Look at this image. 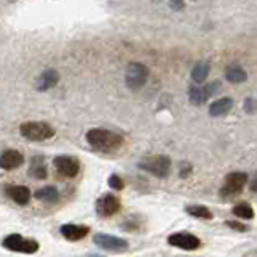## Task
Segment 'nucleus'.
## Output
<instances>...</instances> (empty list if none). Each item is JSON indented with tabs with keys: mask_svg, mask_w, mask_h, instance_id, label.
<instances>
[{
	"mask_svg": "<svg viewBox=\"0 0 257 257\" xmlns=\"http://www.w3.org/2000/svg\"><path fill=\"white\" fill-rule=\"evenodd\" d=\"M2 246L8 251L23 252V254H34L39 251V243L32 238H24L20 233H12L4 238Z\"/></svg>",
	"mask_w": 257,
	"mask_h": 257,
	"instance_id": "nucleus-5",
	"label": "nucleus"
},
{
	"mask_svg": "<svg viewBox=\"0 0 257 257\" xmlns=\"http://www.w3.org/2000/svg\"><path fill=\"white\" fill-rule=\"evenodd\" d=\"M169 5H171L172 10L180 12L185 8V0H169Z\"/></svg>",
	"mask_w": 257,
	"mask_h": 257,
	"instance_id": "nucleus-26",
	"label": "nucleus"
},
{
	"mask_svg": "<svg viewBox=\"0 0 257 257\" xmlns=\"http://www.w3.org/2000/svg\"><path fill=\"white\" fill-rule=\"evenodd\" d=\"M225 79L230 84H241L247 79V72L238 64H230V66L225 68Z\"/></svg>",
	"mask_w": 257,
	"mask_h": 257,
	"instance_id": "nucleus-18",
	"label": "nucleus"
},
{
	"mask_svg": "<svg viewBox=\"0 0 257 257\" xmlns=\"http://www.w3.org/2000/svg\"><path fill=\"white\" fill-rule=\"evenodd\" d=\"M231 108H233V100L230 98V96H225V98L215 100L211 103V106H209V114L214 116V117L225 116Z\"/></svg>",
	"mask_w": 257,
	"mask_h": 257,
	"instance_id": "nucleus-17",
	"label": "nucleus"
},
{
	"mask_svg": "<svg viewBox=\"0 0 257 257\" xmlns=\"http://www.w3.org/2000/svg\"><path fill=\"white\" fill-rule=\"evenodd\" d=\"M233 214L239 219H252L254 217V209L251 207V204L247 203H239L233 207Z\"/></svg>",
	"mask_w": 257,
	"mask_h": 257,
	"instance_id": "nucleus-22",
	"label": "nucleus"
},
{
	"mask_svg": "<svg viewBox=\"0 0 257 257\" xmlns=\"http://www.w3.org/2000/svg\"><path fill=\"white\" fill-rule=\"evenodd\" d=\"M209 71H211L209 61H198L191 69V79L195 80L196 84H203L209 76Z\"/></svg>",
	"mask_w": 257,
	"mask_h": 257,
	"instance_id": "nucleus-20",
	"label": "nucleus"
},
{
	"mask_svg": "<svg viewBox=\"0 0 257 257\" xmlns=\"http://www.w3.org/2000/svg\"><path fill=\"white\" fill-rule=\"evenodd\" d=\"M167 243L174 247L183 249V251H196V249L201 247V239L187 231L172 233V235L167 238Z\"/></svg>",
	"mask_w": 257,
	"mask_h": 257,
	"instance_id": "nucleus-10",
	"label": "nucleus"
},
{
	"mask_svg": "<svg viewBox=\"0 0 257 257\" xmlns=\"http://www.w3.org/2000/svg\"><path fill=\"white\" fill-rule=\"evenodd\" d=\"M185 211H187V214H190L191 217H198V219H204V220H211L214 217V214L211 212V209L206 207V206H201V204L188 206Z\"/></svg>",
	"mask_w": 257,
	"mask_h": 257,
	"instance_id": "nucleus-21",
	"label": "nucleus"
},
{
	"mask_svg": "<svg viewBox=\"0 0 257 257\" xmlns=\"http://www.w3.org/2000/svg\"><path fill=\"white\" fill-rule=\"evenodd\" d=\"M20 134L31 142H45L55 135V128L42 120H29L20 125Z\"/></svg>",
	"mask_w": 257,
	"mask_h": 257,
	"instance_id": "nucleus-2",
	"label": "nucleus"
},
{
	"mask_svg": "<svg viewBox=\"0 0 257 257\" xmlns=\"http://www.w3.org/2000/svg\"><path fill=\"white\" fill-rule=\"evenodd\" d=\"M225 225H227L228 228L236 230V231H246V230H247L246 225H244V223H241V222H238V220H227V222H225Z\"/></svg>",
	"mask_w": 257,
	"mask_h": 257,
	"instance_id": "nucleus-25",
	"label": "nucleus"
},
{
	"mask_svg": "<svg viewBox=\"0 0 257 257\" xmlns=\"http://www.w3.org/2000/svg\"><path fill=\"white\" fill-rule=\"evenodd\" d=\"M244 111L247 112V114H255L257 112V100L252 98V96H249V98L244 100Z\"/></svg>",
	"mask_w": 257,
	"mask_h": 257,
	"instance_id": "nucleus-24",
	"label": "nucleus"
},
{
	"mask_svg": "<svg viewBox=\"0 0 257 257\" xmlns=\"http://www.w3.org/2000/svg\"><path fill=\"white\" fill-rule=\"evenodd\" d=\"M29 175L32 177V179H39V180L47 179V166H45L44 156H34L31 159Z\"/></svg>",
	"mask_w": 257,
	"mask_h": 257,
	"instance_id": "nucleus-16",
	"label": "nucleus"
},
{
	"mask_svg": "<svg viewBox=\"0 0 257 257\" xmlns=\"http://www.w3.org/2000/svg\"><path fill=\"white\" fill-rule=\"evenodd\" d=\"M190 174H191V166L188 163H183L182 167H180V177H182V179H187Z\"/></svg>",
	"mask_w": 257,
	"mask_h": 257,
	"instance_id": "nucleus-27",
	"label": "nucleus"
},
{
	"mask_svg": "<svg viewBox=\"0 0 257 257\" xmlns=\"http://www.w3.org/2000/svg\"><path fill=\"white\" fill-rule=\"evenodd\" d=\"M171 166H172V161L166 155L147 156L139 163V167L142 171L150 172L155 177H158V179H166V177L171 174Z\"/></svg>",
	"mask_w": 257,
	"mask_h": 257,
	"instance_id": "nucleus-3",
	"label": "nucleus"
},
{
	"mask_svg": "<svg viewBox=\"0 0 257 257\" xmlns=\"http://www.w3.org/2000/svg\"><path fill=\"white\" fill-rule=\"evenodd\" d=\"M5 193L7 196L13 199L16 204L20 206H26L29 201H31V190L28 187H24V185H8L5 188Z\"/></svg>",
	"mask_w": 257,
	"mask_h": 257,
	"instance_id": "nucleus-14",
	"label": "nucleus"
},
{
	"mask_svg": "<svg viewBox=\"0 0 257 257\" xmlns=\"http://www.w3.org/2000/svg\"><path fill=\"white\" fill-rule=\"evenodd\" d=\"M247 175L244 172H231L225 177L223 185L220 188V196L228 198V196H236L239 195L243 188L246 187Z\"/></svg>",
	"mask_w": 257,
	"mask_h": 257,
	"instance_id": "nucleus-6",
	"label": "nucleus"
},
{
	"mask_svg": "<svg viewBox=\"0 0 257 257\" xmlns=\"http://www.w3.org/2000/svg\"><path fill=\"white\" fill-rule=\"evenodd\" d=\"M88 231H90V228H88L87 225H76V223H64L60 228V233L68 241L84 239L88 235Z\"/></svg>",
	"mask_w": 257,
	"mask_h": 257,
	"instance_id": "nucleus-13",
	"label": "nucleus"
},
{
	"mask_svg": "<svg viewBox=\"0 0 257 257\" xmlns=\"http://www.w3.org/2000/svg\"><path fill=\"white\" fill-rule=\"evenodd\" d=\"M36 199L42 201V203H47V204H53L56 203V201L60 199V191L56 190L55 187H52V185H48V187H44L40 188L34 193Z\"/></svg>",
	"mask_w": 257,
	"mask_h": 257,
	"instance_id": "nucleus-19",
	"label": "nucleus"
},
{
	"mask_svg": "<svg viewBox=\"0 0 257 257\" xmlns=\"http://www.w3.org/2000/svg\"><path fill=\"white\" fill-rule=\"evenodd\" d=\"M53 166L56 169V172H58L60 175H63V177H66V179H74V177L80 171L79 159L74 158V156H68V155L56 156L53 159Z\"/></svg>",
	"mask_w": 257,
	"mask_h": 257,
	"instance_id": "nucleus-9",
	"label": "nucleus"
},
{
	"mask_svg": "<svg viewBox=\"0 0 257 257\" xmlns=\"http://www.w3.org/2000/svg\"><path fill=\"white\" fill-rule=\"evenodd\" d=\"M58 80H60L58 71H56V69H47L37 79L36 88L39 92H47V90H50V88H53L56 84H58Z\"/></svg>",
	"mask_w": 257,
	"mask_h": 257,
	"instance_id": "nucleus-15",
	"label": "nucleus"
},
{
	"mask_svg": "<svg viewBox=\"0 0 257 257\" xmlns=\"http://www.w3.org/2000/svg\"><path fill=\"white\" fill-rule=\"evenodd\" d=\"M93 243L104 249V251L109 252H125L128 249V243L125 239L119 238V236H111V235H104V233H98V235L93 236Z\"/></svg>",
	"mask_w": 257,
	"mask_h": 257,
	"instance_id": "nucleus-8",
	"label": "nucleus"
},
{
	"mask_svg": "<svg viewBox=\"0 0 257 257\" xmlns=\"http://www.w3.org/2000/svg\"><path fill=\"white\" fill-rule=\"evenodd\" d=\"M220 84L219 82H211L207 85H203V87H198V85H191L190 90H188V98H190V103L191 104H199L206 103L207 98H211L212 95H215L217 92L220 90Z\"/></svg>",
	"mask_w": 257,
	"mask_h": 257,
	"instance_id": "nucleus-11",
	"label": "nucleus"
},
{
	"mask_svg": "<svg viewBox=\"0 0 257 257\" xmlns=\"http://www.w3.org/2000/svg\"><path fill=\"white\" fill-rule=\"evenodd\" d=\"M85 140L90 147L96 151L103 153H112L122 147L124 139L122 135H119L108 128H90L85 134Z\"/></svg>",
	"mask_w": 257,
	"mask_h": 257,
	"instance_id": "nucleus-1",
	"label": "nucleus"
},
{
	"mask_svg": "<svg viewBox=\"0 0 257 257\" xmlns=\"http://www.w3.org/2000/svg\"><path fill=\"white\" fill-rule=\"evenodd\" d=\"M108 185H109V188L120 191L124 188V180L120 179L117 174H112V175H109V179H108Z\"/></svg>",
	"mask_w": 257,
	"mask_h": 257,
	"instance_id": "nucleus-23",
	"label": "nucleus"
},
{
	"mask_svg": "<svg viewBox=\"0 0 257 257\" xmlns=\"http://www.w3.org/2000/svg\"><path fill=\"white\" fill-rule=\"evenodd\" d=\"M150 71L145 64L139 61H132L127 64L125 68V85L128 87V90H140V88L148 82Z\"/></svg>",
	"mask_w": 257,
	"mask_h": 257,
	"instance_id": "nucleus-4",
	"label": "nucleus"
},
{
	"mask_svg": "<svg viewBox=\"0 0 257 257\" xmlns=\"http://www.w3.org/2000/svg\"><path fill=\"white\" fill-rule=\"evenodd\" d=\"M23 163L24 156L18 150H7L0 155V169L4 171H15V169L21 167Z\"/></svg>",
	"mask_w": 257,
	"mask_h": 257,
	"instance_id": "nucleus-12",
	"label": "nucleus"
},
{
	"mask_svg": "<svg viewBox=\"0 0 257 257\" xmlns=\"http://www.w3.org/2000/svg\"><path fill=\"white\" fill-rule=\"evenodd\" d=\"M249 188H251V191H257V179H254L251 182V185H249Z\"/></svg>",
	"mask_w": 257,
	"mask_h": 257,
	"instance_id": "nucleus-28",
	"label": "nucleus"
},
{
	"mask_svg": "<svg viewBox=\"0 0 257 257\" xmlns=\"http://www.w3.org/2000/svg\"><path fill=\"white\" fill-rule=\"evenodd\" d=\"M95 211L103 219H109V217L116 215L120 211V201L117 196L111 195V193H104L95 203Z\"/></svg>",
	"mask_w": 257,
	"mask_h": 257,
	"instance_id": "nucleus-7",
	"label": "nucleus"
}]
</instances>
